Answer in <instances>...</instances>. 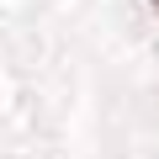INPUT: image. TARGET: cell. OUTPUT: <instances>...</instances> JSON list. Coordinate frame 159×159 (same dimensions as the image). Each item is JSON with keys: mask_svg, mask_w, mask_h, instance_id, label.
<instances>
[{"mask_svg": "<svg viewBox=\"0 0 159 159\" xmlns=\"http://www.w3.org/2000/svg\"><path fill=\"white\" fill-rule=\"evenodd\" d=\"M148 6H154V16H159V0H148Z\"/></svg>", "mask_w": 159, "mask_h": 159, "instance_id": "1", "label": "cell"}]
</instances>
